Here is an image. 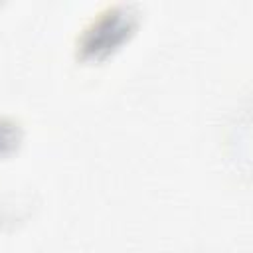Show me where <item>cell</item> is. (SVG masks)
<instances>
[{
  "label": "cell",
  "mask_w": 253,
  "mask_h": 253,
  "mask_svg": "<svg viewBox=\"0 0 253 253\" xmlns=\"http://www.w3.org/2000/svg\"><path fill=\"white\" fill-rule=\"evenodd\" d=\"M18 140H20V126L12 121L0 119V152L14 148V144H18Z\"/></svg>",
  "instance_id": "cell-2"
},
{
  "label": "cell",
  "mask_w": 253,
  "mask_h": 253,
  "mask_svg": "<svg viewBox=\"0 0 253 253\" xmlns=\"http://www.w3.org/2000/svg\"><path fill=\"white\" fill-rule=\"evenodd\" d=\"M136 12L132 6L117 4L103 10L77 40V51L83 59H99L117 49L136 26Z\"/></svg>",
  "instance_id": "cell-1"
}]
</instances>
